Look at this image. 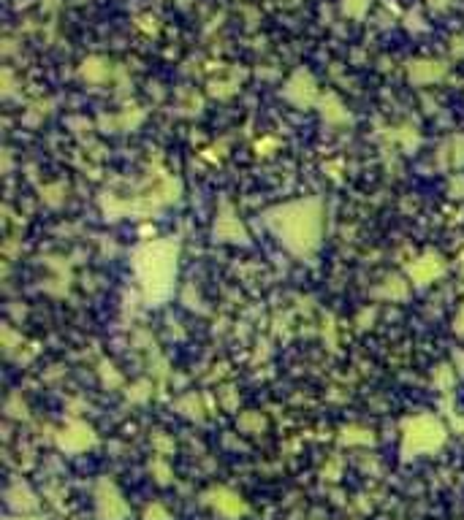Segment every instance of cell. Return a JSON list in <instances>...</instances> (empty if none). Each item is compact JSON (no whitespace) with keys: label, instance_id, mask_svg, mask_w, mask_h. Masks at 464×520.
I'll return each instance as SVG.
<instances>
[{"label":"cell","instance_id":"obj_4","mask_svg":"<svg viewBox=\"0 0 464 520\" xmlns=\"http://www.w3.org/2000/svg\"><path fill=\"white\" fill-rule=\"evenodd\" d=\"M212 504H215L223 515H229V518H236V515L244 512V504L239 501V496H233V493H229V490H218V493H212Z\"/></svg>","mask_w":464,"mask_h":520},{"label":"cell","instance_id":"obj_3","mask_svg":"<svg viewBox=\"0 0 464 520\" xmlns=\"http://www.w3.org/2000/svg\"><path fill=\"white\" fill-rule=\"evenodd\" d=\"M98 507H101V518L103 520H120L125 515V504L120 501L117 490L112 485H101V493H98Z\"/></svg>","mask_w":464,"mask_h":520},{"label":"cell","instance_id":"obj_1","mask_svg":"<svg viewBox=\"0 0 464 520\" xmlns=\"http://www.w3.org/2000/svg\"><path fill=\"white\" fill-rule=\"evenodd\" d=\"M177 271V244H149L139 252V274L149 299H163Z\"/></svg>","mask_w":464,"mask_h":520},{"label":"cell","instance_id":"obj_5","mask_svg":"<svg viewBox=\"0 0 464 520\" xmlns=\"http://www.w3.org/2000/svg\"><path fill=\"white\" fill-rule=\"evenodd\" d=\"M93 442V436H90V429H85V426H76V429H71V431L63 436V447H87Z\"/></svg>","mask_w":464,"mask_h":520},{"label":"cell","instance_id":"obj_2","mask_svg":"<svg viewBox=\"0 0 464 520\" xmlns=\"http://www.w3.org/2000/svg\"><path fill=\"white\" fill-rule=\"evenodd\" d=\"M445 439V431L437 420L432 418H418L413 423H408L405 429V453H429L434 447H440Z\"/></svg>","mask_w":464,"mask_h":520}]
</instances>
